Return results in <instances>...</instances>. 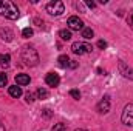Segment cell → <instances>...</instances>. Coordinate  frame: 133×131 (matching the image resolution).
Listing matches in <instances>:
<instances>
[{
	"mask_svg": "<svg viewBox=\"0 0 133 131\" xmlns=\"http://www.w3.org/2000/svg\"><path fill=\"white\" fill-rule=\"evenodd\" d=\"M9 62H11L9 54H0V66L2 68H8L9 66Z\"/></svg>",
	"mask_w": 133,
	"mask_h": 131,
	"instance_id": "cell-12",
	"label": "cell"
},
{
	"mask_svg": "<svg viewBox=\"0 0 133 131\" xmlns=\"http://www.w3.org/2000/svg\"><path fill=\"white\" fill-rule=\"evenodd\" d=\"M93 35H95V33H93L91 28H84V30H82V37H84V39L88 40V39H91Z\"/></svg>",
	"mask_w": 133,
	"mask_h": 131,
	"instance_id": "cell-16",
	"label": "cell"
},
{
	"mask_svg": "<svg viewBox=\"0 0 133 131\" xmlns=\"http://www.w3.org/2000/svg\"><path fill=\"white\" fill-rule=\"evenodd\" d=\"M2 39L3 40H6V42H9V40H12V33L9 31V30H2Z\"/></svg>",
	"mask_w": 133,
	"mask_h": 131,
	"instance_id": "cell-17",
	"label": "cell"
},
{
	"mask_svg": "<svg viewBox=\"0 0 133 131\" xmlns=\"http://www.w3.org/2000/svg\"><path fill=\"white\" fill-rule=\"evenodd\" d=\"M57 62H59V65L62 66V68H65V66L70 65V57L68 56H59Z\"/></svg>",
	"mask_w": 133,
	"mask_h": 131,
	"instance_id": "cell-14",
	"label": "cell"
},
{
	"mask_svg": "<svg viewBox=\"0 0 133 131\" xmlns=\"http://www.w3.org/2000/svg\"><path fill=\"white\" fill-rule=\"evenodd\" d=\"M119 71H121V74H122L124 77H130V79H133V69L132 68H129L122 60L119 62Z\"/></svg>",
	"mask_w": 133,
	"mask_h": 131,
	"instance_id": "cell-9",
	"label": "cell"
},
{
	"mask_svg": "<svg viewBox=\"0 0 133 131\" xmlns=\"http://www.w3.org/2000/svg\"><path fill=\"white\" fill-rule=\"evenodd\" d=\"M70 96H71V97H74V99H77V100H79V99H81V93H79L77 90H71V91H70Z\"/></svg>",
	"mask_w": 133,
	"mask_h": 131,
	"instance_id": "cell-21",
	"label": "cell"
},
{
	"mask_svg": "<svg viewBox=\"0 0 133 131\" xmlns=\"http://www.w3.org/2000/svg\"><path fill=\"white\" fill-rule=\"evenodd\" d=\"M70 68H76V66H77V62H74V60H70Z\"/></svg>",
	"mask_w": 133,
	"mask_h": 131,
	"instance_id": "cell-24",
	"label": "cell"
},
{
	"mask_svg": "<svg viewBox=\"0 0 133 131\" xmlns=\"http://www.w3.org/2000/svg\"><path fill=\"white\" fill-rule=\"evenodd\" d=\"M0 16H5L6 19H11V20H16L19 17V9L12 2L0 0Z\"/></svg>",
	"mask_w": 133,
	"mask_h": 131,
	"instance_id": "cell-1",
	"label": "cell"
},
{
	"mask_svg": "<svg viewBox=\"0 0 133 131\" xmlns=\"http://www.w3.org/2000/svg\"><path fill=\"white\" fill-rule=\"evenodd\" d=\"M26 102H34V97H33V94H26Z\"/></svg>",
	"mask_w": 133,
	"mask_h": 131,
	"instance_id": "cell-23",
	"label": "cell"
},
{
	"mask_svg": "<svg viewBox=\"0 0 133 131\" xmlns=\"http://www.w3.org/2000/svg\"><path fill=\"white\" fill-rule=\"evenodd\" d=\"M121 119H122V123H125L129 127H133V102L129 103V105H125Z\"/></svg>",
	"mask_w": 133,
	"mask_h": 131,
	"instance_id": "cell-4",
	"label": "cell"
},
{
	"mask_svg": "<svg viewBox=\"0 0 133 131\" xmlns=\"http://www.w3.org/2000/svg\"><path fill=\"white\" fill-rule=\"evenodd\" d=\"M51 131H66V127L64 125V123H56Z\"/></svg>",
	"mask_w": 133,
	"mask_h": 131,
	"instance_id": "cell-20",
	"label": "cell"
},
{
	"mask_svg": "<svg viewBox=\"0 0 133 131\" xmlns=\"http://www.w3.org/2000/svg\"><path fill=\"white\" fill-rule=\"evenodd\" d=\"M98 48L105 49V48H107V42H105V40H99V42H98Z\"/></svg>",
	"mask_w": 133,
	"mask_h": 131,
	"instance_id": "cell-22",
	"label": "cell"
},
{
	"mask_svg": "<svg viewBox=\"0 0 133 131\" xmlns=\"http://www.w3.org/2000/svg\"><path fill=\"white\" fill-rule=\"evenodd\" d=\"M33 34H34V31L31 30V28H25V30L22 31V35H23L25 39H30V37H31Z\"/></svg>",
	"mask_w": 133,
	"mask_h": 131,
	"instance_id": "cell-18",
	"label": "cell"
},
{
	"mask_svg": "<svg viewBox=\"0 0 133 131\" xmlns=\"http://www.w3.org/2000/svg\"><path fill=\"white\" fill-rule=\"evenodd\" d=\"M64 11H65V6H64V3L59 2V0L50 2V3L46 5V12L51 14V16H61Z\"/></svg>",
	"mask_w": 133,
	"mask_h": 131,
	"instance_id": "cell-3",
	"label": "cell"
},
{
	"mask_svg": "<svg viewBox=\"0 0 133 131\" xmlns=\"http://www.w3.org/2000/svg\"><path fill=\"white\" fill-rule=\"evenodd\" d=\"M59 37H61L62 40H70L73 35H71V31H70V30H61V31H59Z\"/></svg>",
	"mask_w": 133,
	"mask_h": 131,
	"instance_id": "cell-13",
	"label": "cell"
},
{
	"mask_svg": "<svg viewBox=\"0 0 133 131\" xmlns=\"http://www.w3.org/2000/svg\"><path fill=\"white\" fill-rule=\"evenodd\" d=\"M37 97L42 99V100H45V99L50 97V93H48L45 88H39V90H37Z\"/></svg>",
	"mask_w": 133,
	"mask_h": 131,
	"instance_id": "cell-15",
	"label": "cell"
},
{
	"mask_svg": "<svg viewBox=\"0 0 133 131\" xmlns=\"http://www.w3.org/2000/svg\"><path fill=\"white\" fill-rule=\"evenodd\" d=\"M0 131H5V127H3V123L0 122Z\"/></svg>",
	"mask_w": 133,
	"mask_h": 131,
	"instance_id": "cell-26",
	"label": "cell"
},
{
	"mask_svg": "<svg viewBox=\"0 0 133 131\" xmlns=\"http://www.w3.org/2000/svg\"><path fill=\"white\" fill-rule=\"evenodd\" d=\"M8 93H9V96L11 97H20L22 96V88L20 86H17V85H14V86H9L8 88Z\"/></svg>",
	"mask_w": 133,
	"mask_h": 131,
	"instance_id": "cell-10",
	"label": "cell"
},
{
	"mask_svg": "<svg viewBox=\"0 0 133 131\" xmlns=\"http://www.w3.org/2000/svg\"><path fill=\"white\" fill-rule=\"evenodd\" d=\"M96 110L99 111L101 114H105V113H108V111H110V100H108V97H104V99H102L99 103H98Z\"/></svg>",
	"mask_w": 133,
	"mask_h": 131,
	"instance_id": "cell-8",
	"label": "cell"
},
{
	"mask_svg": "<svg viewBox=\"0 0 133 131\" xmlns=\"http://www.w3.org/2000/svg\"><path fill=\"white\" fill-rule=\"evenodd\" d=\"M132 22H133V16H132Z\"/></svg>",
	"mask_w": 133,
	"mask_h": 131,
	"instance_id": "cell-28",
	"label": "cell"
},
{
	"mask_svg": "<svg viewBox=\"0 0 133 131\" xmlns=\"http://www.w3.org/2000/svg\"><path fill=\"white\" fill-rule=\"evenodd\" d=\"M71 51H73L74 54L82 56V54H87V53L91 51V45L84 43V42H74V43L71 45Z\"/></svg>",
	"mask_w": 133,
	"mask_h": 131,
	"instance_id": "cell-5",
	"label": "cell"
},
{
	"mask_svg": "<svg viewBox=\"0 0 133 131\" xmlns=\"http://www.w3.org/2000/svg\"><path fill=\"white\" fill-rule=\"evenodd\" d=\"M87 6H90V8H95V6H96V3H95V2H90V0H88V2H87Z\"/></svg>",
	"mask_w": 133,
	"mask_h": 131,
	"instance_id": "cell-25",
	"label": "cell"
},
{
	"mask_svg": "<svg viewBox=\"0 0 133 131\" xmlns=\"http://www.w3.org/2000/svg\"><path fill=\"white\" fill-rule=\"evenodd\" d=\"M76 131H87V130H76Z\"/></svg>",
	"mask_w": 133,
	"mask_h": 131,
	"instance_id": "cell-27",
	"label": "cell"
},
{
	"mask_svg": "<svg viewBox=\"0 0 133 131\" xmlns=\"http://www.w3.org/2000/svg\"><path fill=\"white\" fill-rule=\"evenodd\" d=\"M8 83V77H6V74L5 72H0V86H5Z\"/></svg>",
	"mask_w": 133,
	"mask_h": 131,
	"instance_id": "cell-19",
	"label": "cell"
},
{
	"mask_svg": "<svg viewBox=\"0 0 133 131\" xmlns=\"http://www.w3.org/2000/svg\"><path fill=\"white\" fill-rule=\"evenodd\" d=\"M45 82H46L48 86H57V85L61 83V77H59V74H56V72H48L46 77H45Z\"/></svg>",
	"mask_w": 133,
	"mask_h": 131,
	"instance_id": "cell-7",
	"label": "cell"
},
{
	"mask_svg": "<svg viewBox=\"0 0 133 131\" xmlns=\"http://www.w3.org/2000/svg\"><path fill=\"white\" fill-rule=\"evenodd\" d=\"M22 59H23L25 65H28V66H34V65H37V62H39V56H37V53H36V49L33 46H23Z\"/></svg>",
	"mask_w": 133,
	"mask_h": 131,
	"instance_id": "cell-2",
	"label": "cell"
},
{
	"mask_svg": "<svg viewBox=\"0 0 133 131\" xmlns=\"http://www.w3.org/2000/svg\"><path fill=\"white\" fill-rule=\"evenodd\" d=\"M16 83L17 85H28L30 83V76H26V74H17L16 76Z\"/></svg>",
	"mask_w": 133,
	"mask_h": 131,
	"instance_id": "cell-11",
	"label": "cell"
},
{
	"mask_svg": "<svg viewBox=\"0 0 133 131\" xmlns=\"http://www.w3.org/2000/svg\"><path fill=\"white\" fill-rule=\"evenodd\" d=\"M66 25H68L70 31H81V30H84V22H82L79 17H76V16H71V17L68 19Z\"/></svg>",
	"mask_w": 133,
	"mask_h": 131,
	"instance_id": "cell-6",
	"label": "cell"
}]
</instances>
